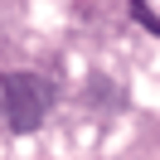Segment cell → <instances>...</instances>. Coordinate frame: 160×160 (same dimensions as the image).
Returning <instances> with one entry per match:
<instances>
[{"instance_id": "cell-2", "label": "cell", "mask_w": 160, "mask_h": 160, "mask_svg": "<svg viewBox=\"0 0 160 160\" xmlns=\"http://www.w3.org/2000/svg\"><path fill=\"white\" fill-rule=\"evenodd\" d=\"M131 15H136V20H141V24H146V29H150V34H160V15H155V10H150V0H131Z\"/></svg>"}, {"instance_id": "cell-1", "label": "cell", "mask_w": 160, "mask_h": 160, "mask_svg": "<svg viewBox=\"0 0 160 160\" xmlns=\"http://www.w3.org/2000/svg\"><path fill=\"white\" fill-rule=\"evenodd\" d=\"M0 97H5V121L15 131H39L53 112V82L44 73H5Z\"/></svg>"}]
</instances>
